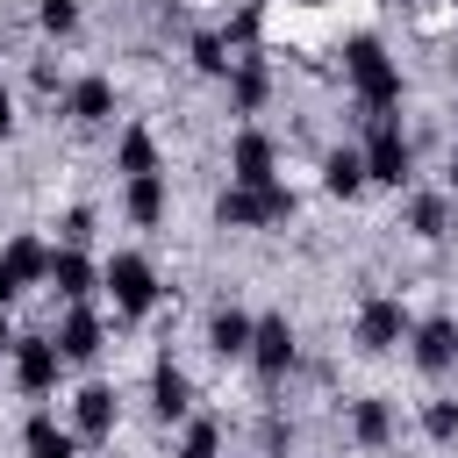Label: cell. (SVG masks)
Masks as SVG:
<instances>
[{"mask_svg":"<svg viewBox=\"0 0 458 458\" xmlns=\"http://www.w3.org/2000/svg\"><path fill=\"white\" fill-rule=\"evenodd\" d=\"M322 193H329V200H358V193H365V157H358V143L322 150Z\"/></svg>","mask_w":458,"mask_h":458,"instance_id":"21","label":"cell"},{"mask_svg":"<svg viewBox=\"0 0 458 458\" xmlns=\"http://www.w3.org/2000/svg\"><path fill=\"white\" fill-rule=\"evenodd\" d=\"M114 79L107 72H79V79H64V93H57V107H64V122L72 129H100V122H114Z\"/></svg>","mask_w":458,"mask_h":458,"instance_id":"11","label":"cell"},{"mask_svg":"<svg viewBox=\"0 0 458 458\" xmlns=\"http://www.w3.org/2000/svg\"><path fill=\"white\" fill-rule=\"evenodd\" d=\"M444 193H451V208H458V143H451V157H444Z\"/></svg>","mask_w":458,"mask_h":458,"instance_id":"32","label":"cell"},{"mask_svg":"<svg viewBox=\"0 0 458 458\" xmlns=\"http://www.w3.org/2000/svg\"><path fill=\"white\" fill-rule=\"evenodd\" d=\"M172 458H222V422H215V415H186Z\"/></svg>","mask_w":458,"mask_h":458,"instance_id":"26","label":"cell"},{"mask_svg":"<svg viewBox=\"0 0 458 458\" xmlns=\"http://www.w3.org/2000/svg\"><path fill=\"white\" fill-rule=\"evenodd\" d=\"M29 86H36L43 100H57V93H64V64H50V57H36V64H29Z\"/></svg>","mask_w":458,"mask_h":458,"instance_id":"28","label":"cell"},{"mask_svg":"<svg viewBox=\"0 0 458 458\" xmlns=\"http://www.w3.org/2000/svg\"><path fill=\"white\" fill-rule=\"evenodd\" d=\"M0 265H7V272H14L21 286H43V279H50V243L21 229V236H7V250H0Z\"/></svg>","mask_w":458,"mask_h":458,"instance_id":"23","label":"cell"},{"mask_svg":"<svg viewBox=\"0 0 458 458\" xmlns=\"http://www.w3.org/2000/svg\"><path fill=\"white\" fill-rule=\"evenodd\" d=\"M21 451H29V458H79V437H72L50 408H36V415L21 422Z\"/></svg>","mask_w":458,"mask_h":458,"instance_id":"22","label":"cell"},{"mask_svg":"<svg viewBox=\"0 0 458 458\" xmlns=\"http://www.w3.org/2000/svg\"><path fill=\"white\" fill-rule=\"evenodd\" d=\"M272 179H279V136L243 122L229 136V186H272Z\"/></svg>","mask_w":458,"mask_h":458,"instance_id":"8","label":"cell"},{"mask_svg":"<svg viewBox=\"0 0 458 458\" xmlns=\"http://www.w3.org/2000/svg\"><path fill=\"white\" fill-rule=\"evenodd\" d=\"M79 444H114V429H122V394L107 386V379H86L79 394H72V422H64Z\"/></svg>","mask_w":458,"mask_h":458,"instance_id":"9","label":"cell"},{"mask_svg":"<svg viewBox=\"0 0 458 458\" xmlns=\"http://www.w3.org/2000/svg\"><path fill=\"white\" fill-rule=\"evenodd\" d=\"M114 172H122V179H143V172H165V150H157V136H150L143 122H129V129L114 136Z\"/></svg>","mask_w":458,"mask_h":458,"instance_id":"20","label":"cell"},{"mask_svg":"<svg viewBox=\"0 0 458 458\" xmlns=\"http://www.w3.org/2000/svg\"><path fill=\"white\" fill-rule=\"evenodd\" d=\"M7 365H14V386L29 394V401H43V394H57V379H64V358H57V344H50V329H14V351H7Z\"/></svg>","mask_w":458,"mask_h":458,"instance_id":"7","label":"cell"},{"mask_svg":"<svg viewBox=\"0 0 458 458\" xmlns=\"http://www.w3.org/2000/svg\"><path fill=\"white\" fill-rule=\"evenodd\" d=\"M451 222H458V208H451L444 186H408V200H401V229H408L415 243H444Z\"/></svg>","mask_w":458,"mask_h":458,"instance_id":"13","label":"cell"},{"mask_svg":"<svg viewBox=\"0 0 458 458\" xmlns=\"http://www.w3.org/2000/svg\"><path fill=\"white\" fill-rule=\"evenodd\" d=\"M229 114H265V100H272V57L258 50V57H236L229 64Z\"/></svg>","mask_w":458,"mask_h":458,"instance_id":"18","label":"cell"},{"mask_svg":"<svg viewBox=\"0 0 458 458\" xmlns=\"http://www.w3.org/2000/svg\"><path fill=\"white\" fill-rule=\"evenodd\" d=\"M150 415H157L165 429L193 415V379H186V365H179L172 351H165V358L150 365Z\"/></svg>","mask_w":458,"mask_h":458,"instance_id":"16","label":"cell"},{"mask_svg":"<svg viewBox=\"0 0 458 458\" xmlns=\"http://www.w3.org/2000/svg\"><path fill=\"white\" fill-rule=\"evenodd\" d=\"M122 215H129L136 229H165V215H172V179H165V172L122 179Z\"/></svg>","mask_w":458,"mask_h":458,"instance_id":"19","label":"cell"},{"mask_svg":"<svg viewBox=\"0 0 458 458\" xmlns=\"http://www.w3.org/2000/svg\"><path fill=\"white\" fill-rule=\"evenodd\" d=\"M7 351H14V315L0 308V358H7Z\"/></svg>","mask_w":458,"mask_h":458,"instance_id":"33","label":"cell"},{"mask_svg":"<svg viewBox=\"0 0 458 458\" xmlns=\"http://www.w3.org/2000/svg\"><path fill=\"white\" fill-rule=\"evenodd\" d=\"M344 437H351L358 451H394L401 408H394L386 394H351V401H344Z\"/></svg>","mask_w":458,"mask_h":458,"instance_id":"10","label":"cell"},{"mask_svg":"<svg viewBox=\"0 0 458 458\" xmlns=\"http://www.w3.org/2000/svg\"><path fill=\"white\" fill-rule=\"evenodd\" d=\"M408 365L415 372H458V322L451 315H422L415 329H408Z\"/></svg>","mask_w":458,"mask_h":458,"instance_id":"12","label":"cell"},{"mask_svg":"<svg viewBox=\"0 0 458 458\" xmlns=\"http://www.w3.org/2000/svg\"><path fill=\"white\" fill-rule=\"evenodd\" d=\"M293 7H322V0H293Z\"/></svg>","mask_w":458,"mask_h":458,"instance_id":"34","label":"cell"},{"mask_svg":"<svg viewBox=\"0 0 458 458\" xmlns=\"http://www.w3.org/2000/svg\"><path fill=\"white\" fill-rule=\"evenodd\" d=\"M358 157H365V186H394V193H408V186H415V143L401 136V114L365 122Z\"/></svg>","mask_w":458,"mask_h":458,"instance_id":"4","label":"cell"},{"mask_svg":"<svg viewBox=\"0 0 458 458\" xmlns=\"http://www.w3.org/2000/svg\"><path fill=\"white\" fill-rule=\"evenodd\" d=\"M344 86H351V107H358L365 122L394 114V107H401V93H408V79H401L394 50H386V43L372 36V29L344 36Z\"/></svg>","mask_w":458,"mask_h":458,"instance_id":"1","label":"cell"},{"mask_svg":"<svg viewBox=\"0 0 458 458\" xmlns=\"http://www.w3.org/2000/svg\"><path fill=\"white\" fill-rule=\"evenodd\" d=\"M250 329H258V315H250V308H236V301H222V308L208 315V358L243 365V358H250Z\"/></svg>","mask_w":458,"mask_h":458,"instance_id":"17","label":"cell"},{"mask_svg":"<svg viewBox=\"0 0 458 458\" xmlns=\"http://www.w3.org/2000/svg\"><path fill=\"white\" fill-rule=\"evenodd\" d=\"M408 329H415V315H408V301H401V293H365V301H358V315H351V344H358L365 358L401 351V344H408Z\"/></svg>","mask_w":458,"mask_h":458,"instance_id":"5","label":"cell"},{"mask_svg":"<svg viewBox=\"0 0 458 458\" xmlns=\"http://www.w3.org/2000/svg\"><path fill=\"white\" fill-rule=\"evenodd\" d=\"M64 308H86L93 293H100V265L86 258V250H64V243H50V279H43Z\"/></svg>","mask_w":458,"mask_h":458,"instance_id":"14","label":"cell"},{"mask_svg":"<svg viewBox=\"0 0 458 458\" xmlns=\"http://www.w3.org/2000/svg\"><path fill=\"white\" fill-rule=\"evenodd\" d=\"M79 21H86L79 0H36V29L43 36H79Z\"/></svg>","mask_w":458,"mask_h":458,"instance_id":"27","label":"cell"},{"mask_svg":"<svg viewBox=\"0 0 458 458\" xmlns=\"http://www.w3.org/2000/svg\"><path fill=\"white\" fill-rule=\"evenodd\" d=\"M7 136H14V93L0 86V143H7Z\"/></svg>","mask_w":458,"mask_h":458,"instance_id":"31","label":"cell"},{"mask_svg":"<svg viewBox=\"0 0 458 458\" xmlns=\"http://www.w3.org/2000/svg\"><path fill=\"white\" fill-rule=\"evenodd\" d=\"M293 215H301V193L286 179H272V186H222L215 193V229H279Z\"/></svg>","mask_w":458,"mask_h":458,"instance_id":"2","label":"cell"},{"mask_svg":"<svg viewBox=\"0 0 458 458\" xmlns=\"http://www.w3.org/2000/svg\"><path fill=\"white\" fill-rule=\"evenodd\" d=\"M50 344H57V358H64V365H93V358L107 351V322H100L93 308H64V315H57V329H50Z\"/></svg>","mask_w":458,"mask_h":458,"instance_id":"15","label":"cell"},{"mask_svg":"<svg viewBox=\"0 0 458 458\" xmlns=\"http://www.w3.org/2000/svg\"><path fill=\"white\" fill-rule=\"evenodd\" d=\"M93 243V208H72L64 215V250H86Z\"/></svg>","mask_w":458,"mask_h":458,"instance_id":"29","label":"cell"},{"mask_svg":"<svg viewBox=\"0 0 458 458\" xmlns=\"http://www.w3.org/2000/svg\"><path fill=\"white\" fill-rule=\"evenodd\" d=\"M186 64H193L200 79H229V64H236V57H229V43H222L215 29H200V36L186 43Z\"/></svg>","mask_w":458,"mask_h":458,"instance_id":"24","label":"cell"},{"mask_svg":"<svg viewBox=\"0 0 458 458\" xmlns=\"http://www.w3.org/2000/svg\"><path fill=\"white\" fill-rule=\"evenodd\" d=\"M265 386H279L293 365H301V329H293V315H258V329H250V358H243Z\"/></svg>","mask_w":458,"mask_h":458,"instance_id":"6","label":"cell"},{"mask_svg":"<svg viewBox=\"0 0 458 458\" xmlns=\"http://www.w3.org/2000/svg\"><path fill=\"white\" fill-rule=\"evenodd\" d=\"M21 293H29V286H21V279H14V272H7V265H0V308H14V301H21Z\"/></svg>","mask_w":458,"mask_h":458,"instance_id":"30","label":"cell"},{"mask_svg":"<svg viewBox=\"0 0 458 458\" xmlns=\"http://www.w3.org/2000/svg\"><path fill=\"white\" fill-rule=\"evenodd\" d=\"M100 293L114 301L122 322H143V315L165 301V279H157V265H150L143 250H114V258L100 265Z\"/></svg>","mask_w":458,"mask_h":458,"instance_id":"3","label":"cell"},{"mask_svg":"<svg viewBox=\"0 0 458 458\" xmlns=\"http://www.w3.org/2000/svg\"><path fill=\"white\" fill-rule=\"evenodd\" d=\"M415 422H422V437H429V444H458V394H429Z\"/></svg>","mask_w":458,"mask_h":458,"instance_id":"25","label":"cell"},{"mask_svg":"<svg viewBox=\"0 0 458 458\" xmlns=\"http://www.w3.org/2000/svg\"><path fill=\"white\" fill-rule=\"evenodd\" d=\"M451 21H458V0H451Z\"/></svg>","mask_w":458,"mask_h":458,"instance_id":"35","label":"cell"}]
</instances>
